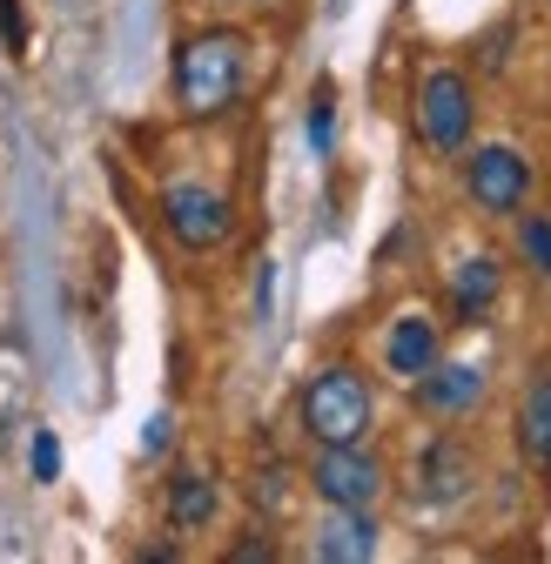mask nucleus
<instances>
[{
	"label": "nucleus",
	"mask_w": 551,
	"mask_h": 564,
	"mask_svg": "<svg viewBox=\"0 0 551 564\" xmlns=\"http://www.w3.org/2000/svg\"><path fill=\"white\" fill-rule=\"evenodd\" d=\"M518 256H525L538 275H551V223H544V216H525V223H518Z\"/></svg>",
	"instance_id": "nucleus-14"
},
{
	"label": "nucleus",
	"mask_w": 551,
	"mask_h": 564,
	"mask_svg": "<svg viewBox=\"0 0 551 564\" xmlns=\"http://www.w3.org/2000/svg\"><path fill=\"white\" fill-rule=\"evenodd\" d=\"M249 82V34L236 28H209V34H188L175 47V108L209 121L223 115Z\"/></svg>",
	"instance_id": "nucleus-1"
},
{
	"label": "nucleus",
	"mask_w": 551,
	"mask_h": 564,
	"mask_svg": "<svg viewBox=\"0 0 551 564\" xmlns=\"http://www.w3.org/2000/svg\"><path fill=\"white\" fill-rule=\"evenodd\" d=\"M464 188H471V202L485 208V216H518L525 195H531V162L518 149H505V141H491V149L471 155Z\"/></svg>",
	"instance_id": "nucleus-6"
},
{
	"label": "nucleus",
	"mask_w": 551,
	"mask_h": 564,
	"mask_svg": "<svg viewBox=\"0 0 551 564\" xmlns=\"http://www.w3.org/2000/svg\"><path fill=\"white\" fill-rule=\"evenodd\" d=\"M0 34H8V54H28V34H21V0H0Z\"/></svg>",
	"instance_id": "nucleus-17"
},
{
	"label": "nucleus",
	"mask_w": 551,
	"mask_h": 564,
	"mask_svg": "<svg viewBox=\"0 0 551 564\" xmlns=\"http://www.w3.org/2000/svg\"><path fill=\"white\" fill-rule=\"evenodd\" d=\"M329 128H336V108H329V95H316V108H310V149L316 155H329Z\"/></svg>",
	"instance_id": "nucleus-15"
},
{
	"label": "nucleus",
	"mask_w": 551,
	"mask_h": 564,
	"mask_svg": "<svg viewBox=\"0 0 551 564\" xmlns=\"http://www.w3.org/2000/svg\"><path fill=\"white\" fill-rule=\"evenodd\" d=\"M498 282H505L498 256H464L457 275H451V316L457 323H485V310L498 303Z\"/></svg>",
	"instance_id": "nucleus-11"
},
{
	"label": "nucleus",
	"mask_w": 551,
	"mask_h": 564,
	"mask_svg": "<svg viewBox=\"0 0 551 564\" xmlns=\"http://www.w3.org/2000/svg\"><path fill=\"white\" fill-rule=\"evenodd\" d=\"M471 477H477V464H471V451L457 437H431L418 451V498L424 505H457L471 490Z\"/></svg>",
	"instance_id": "nucleus-7"
},
{
	"label": "nucleus",
	"mask_w": 551,
	"mask_h": 564,
	"mask_svg": "<svg viewBox=\"0 0 551 564\" xmlns=\"http://www.w3.org/2000/svg\"><path fill=\"white\" fill-rule=\"evenodd\" d=\"M316 557H323V564H364V557H377V518H370V511H336V505H329V518H323V531H316Z\"/></svg>",
	"instance_id": "nucleus-10"
},
{
	"label": "nucleus",
	"mask_w": 551,
	"mask_h": 564,
	"mask_svg": "<svg viewBox=\"0 0 551 564\" xmlns=\"http://www.w3.org/2000/svg\"><path fill=\"white\" fill-rule=\"evenodd\" d=\"M269 557H276V544H269V538H242V544L229 551V564H269Z\"/></svg>",
	"instance_id": "nucleus-18"
},
{
	"label": "nucleus",
	"mask_w": 551,
	"mask_h": 564,
	"mask_svg": "<svg viewBox=\"0 0 551 564\" xmlns=\"http://www.w3.org/2000/svg\"><path fill=\"white\" fill-rule=\"evenodd\" d=\"M142 451H169V416H155V423H149V437H142Z\"/></svg>",
	"instance_id": "nucleus-19"
},
{
	"label": "nucleus",
	"mask_w": 551,
	"mask_h": 564,
	"mask_svg": "<svg viewBox=\"0 0 551 564\" xmlns=\"http://www.w3.org/2000/svg\"><path fill=\"white\" fill-rule=\"evenodd\" d=\"M34 477H41V484L61 477V444H54L47 431H34Z\"/></svg>",
	"instance_id": "nucleus-16"
},
{
	"label": "nucleus",
	"mask_w": 551,
	"mask_h": 564,
	"mask_svg": "<svg viewBox=\"0 0 551 564\" xmlns=\"http://www.w3.org/2000/svg\"><path fill=\"white\" fill-rule=\"evenodd\" d=\"M383 364H390V377L418 383V377L437 364V323H431V316H397L390 336H383Z\"/></svg>",
	"instance_id": "nucleus-9"
},
{
	"label": "nucleus",
	"mask_w": 551,
	"mask_h": 564,
	"mask_svg": "<svg viewBox=\"0 0 551 564\" xmlns=\"http://www.w3.org/2000/svg\"><path fill=\"white\" fill-rule=\"evenodd\" d=\"M518 451L531 457V470H544L551 477V370L525 390V403H518Z\"/></svg>",
	"instance_id": "nucleus-13"
},
{
	"label": "nucleus",
	"mask_w": 551,
	"mask_h": 564,
	"mask_svg": "<svg viewBox=\"0 0 551 564\" xmlns=\"http://www.w3.org/2000/svg\"><path fill=\"white\" fill-rule=\"evenodd\" d=\"M162 223H169V236L182 249H216L236 216H229V195L223 188H209V182H169L162 188Z\"/></svg>",
	"instance_id": "nucleus-5"
},
{
	"label": "nucleus",
	"mask_w": 551,
	"mask_h": 564,
	"mask_svg": "<svg viewBox=\"0 0 551 564\" xmlns=\"http://www.w3.org/2000/svg\"><path fill=\"white\" fill-rule=\"evenodd\" d=\"M477 403H485V370L477 364H431L418 377V410L431 416H471Z\"/></svg>",
	"instance_id": "nucleus-8"
},
{
	"label": "nucleus",
	"mask_w": 551,
	"mask_h": 564,
	"mask_svg": "<svg viewBox=\"0 0 551 564\" xmlns=\"http://www.w3.org/2000/svg\"><path fill=\"white\" fill-rule=\"evenodd\" d=\"M310 490L336 511H370L383 498V464L364 444H323L310 464Z\"/></svg>",
	"instance_id": "nucleus-3"
},
{
	"label": "nucleus",
	"mask_w": 551,
	"mask_h": 564,
	"mask_svg": "<svg viewBox=\"0 0 551 564\" xmlns=\"http://www.w3.org/2000/svg\"><path fill=\"white\" fill-rule=\"evenodd\" d=\"M471 121H477V101H471V82L457 75V67H437V75H424L418 88V128L437 155H457L471 141Z\"/></svg>",
	"instance_id": "nucleus-4"
},
{
	"label": "nucleus",
	"mask_w": 551,
	"mask_h": 564,
	"mask_svg": "<svg viewBox=\"0 0 551 564\" xmlns=\"http://www.w3.org/2000/svg\"><path fill=\"white\" fill-rule=\"evenodd\" d=\"M216 511H223L216 477L182 464V470L169 477V524H175V531H202V524H216Z\"/></svg>",
	"instance_id": "nucleus-12"
},
{
	"label": "nucleus",
	"mask_w": 551,
	"mask_h": 564,
	"mask_svg": "<svg viewBox=\"0 0 551 564\" xmlns=\"http://www.w3.org/2000/svg\"><path fill=\"white\" fill-rule=\"evenodd\" d=\"M296 416H303V437H310V444H364L370 423H377V397H370L364 370L329 364V370H316V377L303 383Z\"/></svg>",
	"instance_id": "nucleus-2"
}]
</instances>
